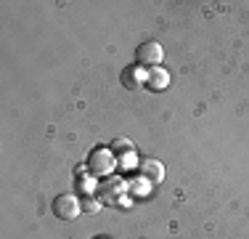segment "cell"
<instances>
[{
  "label": "cell",
  "mask_w": 249,
  "mask_h": 239,
  "mask_svg": "<svg viewBox=\"0 0 249 239\" xmlns=\"http://www.w3.org/2000/svg\"><path fill=\"white\" fill-rule=\"evenodd\" d=\"M88 167H90L96 176H109L111 167H114V157H111L109 149H96L88 159Z\"/></svg>",
  "instance_id": "3"
},
{
  "label": "cell",
  "mask_w": 249,
  "mask_h": 239,
  "mask_svg": "<svg viewBox=\"0 0 249 239\" xmlns=\"http://www.w3.org/2000/svg\"><path fill=\"white\" fill-rule=\"evenodd\" d=\"M162 45L157 43V40H146V43L138 45V51H135V59H138L141 67H159V61H162Z\"/></svg>",
  "instance_id": "2"
},
{
  "label": "cell",
  "mask_w": 249,
  "mask_h": 239,
  "mask_svg": "<svg viewBox=\"0 0 249 239\" xmlns=\"http://www.w3.org/2000/svg\"><path fill=\"white\" fill-rule=\"evenodd\" d=\"M138 170L143 173L149 181H159V178L164 176V165L162 162H157V159H143V162L138 165Z\"/></svg>",
  "instance_id": "6"
},
{
  "label": "cell",
  "mask_w": 249,
  "mask_h": 239,
  "mask_svg": "<svg viewBox=\"0 0 249 239\" xmlns=\"http://www.w3.org/2000/svg\"><path fill=\"white\" fill-rule=\"evenodd\" d=\"M146 80H149V72H143L141 64H133V67L122 69V85L127 88V91H141Z\"/></svg>",
  "instance_id": "4"
},
{
  "label": "cell",
  "mask_w": 249,
  "mask_h": 239,
  "mask_svg": "<svg viewBox=\"0 0 249 239\" xmlns=\"http://www.w3.org/2000/svg\"><path fill=\"white\" fill-rule=\"evenodd\" d=\"M146 85H149L151 91H164V88L170 85V75H167V69H162V67H151V69H149V80H146Z\"/></svg>",
  "instance_id": "5"
},
{
  "label": "cell",
  "mask_w": 249,
  "mask_h": 239,
  "mask_svg": "<svg viewBox=\"0 0 249 239\" xmlns=\"http://www.w3.org/2000/svg\"><path fill=\"white\" fill-rule=\"evenodd\" d=\"M98 239H104V237H98Z\"/></svg>",
  "instance_id": "9"
},
{
  "label": "cell",
  "mask_w": 249,
  "mask_h": 239,
  "mask_svg": "<svg viewBox=\"0 0 249 239\" xmlns=\"http://www.w3.org/2000/svg\"><path fill=\"white\" fill-rule=\"evenodd\" d=\"M114 149H124V152L133 154V143H130V141H114Z\"/></svg>",
  "instance_id": "8"
},
{
  "label": "cell",
  "mask_w": 249,
  "mask_h": 239,
  "mask_svg": "<svg viewBox=\"0 0 249 239\" xmlns=\"http://www.w3.org/2000/svg\"><path fill=\"white\" fill-rule=\"evenodd\" d=\"M80 199H77L74 194H58L56 199H53V213H56V218L61 220H72L80 215Z\"/></svg>",
  "instance_id": "1"
},
{
  "label": "cell",
  "mask_w": 249,
  "mask_h": 239,
  "mask_svg": "<svg viewBox=\"0 0 249 239\" xmlns=\"http://www.w3.org/2000/svg\"><path fill=\"white\" fill-rule=\"evenodd\" d=\"M98 207H101V202H98V199H90V197H88V199L82 202V210H88V213L98 210Z\"/></svg>",
  "instance_id": "7"
}]
</instances>
